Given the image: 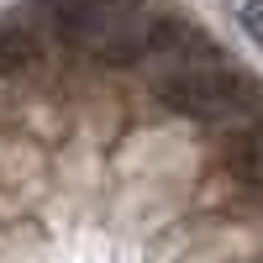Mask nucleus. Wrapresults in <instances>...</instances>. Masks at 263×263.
<instances>
[{
	"label": "nucleus",
	"instance_id": "f257e3e1",
	"mask_svg": "<svg viewBox=\"0 0 263 263\" xmlns=\"http://www.w3.org/2000/svg\"><path fill=\"white\" fill-rule=\"evenodd\" d=\"M42 11L69 48L90 53L105 69H132L147 58L153 11L142 0H42Z\"/></svg>",
	"mask_w": 263,
	"mask_h": 263
},
{
	"label": "nucleus",
	"instance_id": "39448f33",
	"mask_svg": "<svg viewBox=\"0 0 263 263\" xmlns=\"http://www.w3.org/2000/svg\"><path fill=\"white\" fill-rule=\"evenodd\" d=\"M237 21H242V32L263 48V0H237Z\"/></svg>",
	"mask_w": 263,
	"mask_h": 263
},
{
	"label": "nucleus",
	"instance_id": "f03ea898",
	"mask_svg": "<svg viewBox=\"0 0 263 263\" xmlns=\"http://www.w3.org/2000/svg\"><path fill=\"white\" fill-rule=\"evenodd\" d=\"M153 90H158V100L174 116L205 121V126L248 116L258 105V79L248 69H237V63H227L216 48L200 53V58H190V63H179V69H163L153 79Z\"/></svg>",
	"mask_w": 263,
	"mask_h": 263
},
{
	"label": "nucleus",
	"instance_id": "20e7f679",
	"mask_svg": "<svg viewBox=\"0 0 263 263\" xmlns=\"http://www.w3.org/2000/svg\"><path fill=\"white\" fill-rule=\"evenodd\" d=\"M37 53V42H32V27L21 16H0V74H11V69H21Z\"/></svg>",
	"mask_w": 263,
	"mask_h": 263
},
{
	"label": "nucleus",
	"instance_id": "7ed1b4c3",
	"mask_svg": "<svg viewBox=\"0 0 263 263\" xmlns=\"http://www.w3.org/2000/svg\"><path fill=\"white\" fill-rule=\"evenodd\" d=\"M227 168L242 184H263V121H248L227 147Z\"/></svg>",
	"mask_w": 263,
	"mask_h": 263
}]
</instances>
